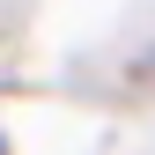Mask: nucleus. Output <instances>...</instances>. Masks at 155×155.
I'll list each match as a JSON object with an SVG mask.
<instances>
[]
</instances>
